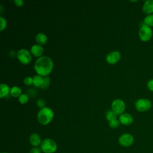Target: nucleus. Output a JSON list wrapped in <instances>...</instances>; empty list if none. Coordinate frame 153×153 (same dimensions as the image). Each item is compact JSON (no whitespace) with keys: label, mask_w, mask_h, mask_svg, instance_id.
I'll return each mask as SVG.
<instances>
[{"label":"nucleus","mask_w":153,"mask_h":153,"mask_svg":"<svg viewBox=\"0 0 153 153\" xmlns=\"http://www.w3.org/2000/svg\"><path fill=\"white\" fill-rule=\"evenodd\" d=\"M143 24L150 27H153V14L145 16L143 19Z\"/></svg>","instance_id":"17"},{"label":"nucleus","mask_w":153,"mask_h":153,"mask_svg":"<svg viewBox=\"0 0 153 153\" xmlns=\"http://www.w3.org/2000/svg\"><path fill=\"white\" fill-rule=\"evenodd\" d=\"M120 123L124 126H129L133 122V118L131 114L128 113H124L120 115L119 117Z\"/></svg>","instance_id":"10"},{"label":"nucleus","mask_w":153,"mask_h":153,"mask_svg":"<svg viewBox=\"0 0 153 153\" xmlns=\"http://www.w3.org/2000/svg\"><path fill=\"white\" fill-rule=\"evenodd\" d=\"M152 107V102L148 99L141 98L135 102V108L139 112H143L149 111Z\"/></svg>","instance_id":"5"},{"label":"nucleus","mask_w":153,"mask_h":153,"mask_svg":"<svg viewBox=\"0 0 153 153\" xmlns=\"http://www.w3.org/2000/svg\"><path fill=\"white\" fill-rule=\"evenodd\" d=\"M37 105L39 108H45L44 106L45 105V102L44 100H43V99H39V100H38V101H37Z\"/></svg>","instance_id":"26"},{"label":"nucleus","mask_w":153,"mask_h":153,"mask_svg":"<svg viewBox=\"0 0 153 153\" xmlns=\"http://www.w3.org/2000/svg\"><path fill=\"white\" fill-rule=\"evenodd\" d=\"M0 23H1V25H0V30L2 31L4 29H5V28L6 27V26H7L6 20L5 19V18H4L2 16L0 17Z\"/></svg>","instance_id":"23"},{"label":"nucleus","mask_w":153,"mask_h":153,"mask_svg":"<svg viewBox=\"0 0 153 153\" xmlns=\"http://www.w3.org/2000/svg\"><path fill=\"white\" fill-rule=\"evenodd\" d=\"M120 121H118L117 119H115L114 120L109 121V126L112 128H116L118 127V126H120Z\"/></svg>","instance_id":"21"},{"label":"nucleus","mask_w":153,"mask_h":153,"mask_svg":"<svg viewBox=\"0 0 153 153\" xmlns=\"http://www.w3.org/2000/svg\"><path fill=\"white\" fill-rule=\"evenodd\" d=\"M143 12L146 15L153 14V0H147L143 3L142 7Z\"/></svg>","instance_id":"11"},{"label":"nucleus","mask_w":153,"mask_h":153,"mask_svg":"<svg viewBox=\"0 0 153 153\" xmlns=\"http://www.w3.org/2000/svg\"><path fill=\"white\" fill-rule=\"evenodd\" d=\"M118 142L123 147H129L133 145L134 137L131 134L124 133L119 137Z\"/></svg>","instance_id":"6"},{"label":"nucleus","mask_w":153,"mask_h":153,"mask_svg":"<svg viewBox=\"0 0 153 153\" xmlns=\"http://www.w3.org/2000/svg\"><path fill=\"white\" fill-rule=\"evenodd\" d=\"M10 92L9 86L5 84H1L0 85V97L2 98L7 96Z\"/></svg>","instance_id":"14"},{"label":"nucleus","mask_w":153,"mask_h":153,"mask_svg":"<svg viewBox=\"0 0 153 153\" xmlns=\"http://www.w3.org/2000/svg\"><path fill=\"white\" fill-rule=\"evenodd\" d=\"M153 32L151 27L145 25H142L139 30V37L140 39L143 42H148L152 37Z\"/></svg>","instance_id":"4"},{"label":"nucleus","mask_w":153,"mask_h":153,"mask_svg":"<svg viewBox=\"0 0 153 153\" xmlns=\"http://www.w3.org/2000/svg\"><path fill=\"white\" fill-rule=\"evenodd\" d=\"M53 63L52 60L47 56H41L35 62L34 68L36 73L41 76H47L52 71Z\"/></svg>","instance_id":"1"},{"label":"nucleus","mask_w":153,"mask_h":153,"mask_svg":"<svg viewBox=\"0 0 153 153\" xmlns=\"http://www.w3.org/2000/svg\"><path fill=\"white\" fill-rule=\"evenodd\" d=\"M25 85H31L32 83H33V78H31V77H26L25 78L24 81H23Z\"/></svg>","instance_id":"25"},{"label":"nucleus","mask_w":153,"mask_h":153,"mask_svg":"<svg viewBox=\"0 0 153 153\" xmlns=\"http://www.w3.org/2000/svg\"><path fill=\"white\" fill-rule=\"evenodd\" d=\"M14 2L17 7H21L23 4V1L22 0H15L14 1Z\"/></svg>","instance_id":"28"},{"label":"nucleus","mask_w":153,"mask_h":153,"mask_svg":"<svg viewBox=\"0 0 153 153\" xmlns=\"http://www.w3.org/2000/svg\"><path fill=\"white\" fill-rule=\"evenodd\" d=\"M54 112L53 110L49 108L45 107L39 111L37 115L38 122L42 125L49 124L53 120Z\"/></svg>","instance_id":"2"},{"label":"nucleus","mask_w":153,"mask_h":153,"mask_svg":"<svg viewBox=\"0 0 153 153\" xmlns=\"http://www.w3.org/2000/svg\"><path fill=\"white\" fill-rule=\"evenodd\" d=\"M121 58V54L118 51H114L109 53L106 57L107 62L109 64H114L120 60Z\"/></svg>","instance_id":"9"},{"label":"nucleus","mask_w":153,"mask_h":153,"mask_svg":"<svg viewBox=\"0 0 153 153\" xmlns=\"http://www.w3.org/2000/svg\"><path fill=\"white\" fill-rule=\"evenodd\" d=\"M35 39H36V42L40 44H45L47 40V36L43 33H38L36 35Z\"/></svg>","instance_id":"15"},{"label":"nucleus","mask_w":153,"mask_h":153,"mask_svg":"<svg viewBox=\"0 0 153 153\" xmlns=\"http://www.w3.org/2000/svg\"><path fill=\"white\" fill-rule=\"evenodd\" d=\"M30 51L32 53V54L36 57H41V56L44 50L43 48L39 45H33L32 46L31 48H30Z\"/></svg>","instance_id":"13"},{"label":"nucleus","mask_w":153,"mask_h":153,"mask_svg":"<svg viewBox=\"0 0 153 153\" xmlns=\"http://www.w3.org/2000/svg\"><path fill=\"white\" fill-rule=\"evenodd\" d=\"M112 111L116 114H122L126 109L124 102L121 99H115L112 103Z\"/></svg>","instance_id":"8"},{"label":"nucleus","mask_w":153,"mask_h":153,"mask_svg":"<svg viewBox=\"0 0 153 153\" xmlns=\"http://www.w3.org/2000/svg\"><path fill=\"white\" fill-rule=\"evenodd\" d=\"M40 148L44 153H54L57 151V145L53 139L47 138L42 141Z\"/></svg>","instance_id":"3"},{"label":"nucleus","mask_w":153,"mask_h":153,"mask_svg":"<svg viewBox=\"0 0 153 153\" xmlns=\"http://www.w3.org/2000/svg\"><path fill=\"white\" fill-rule=\"evenodd\" d=\"M50 78L48 77V76H45L43 79V82H42V85L40 88H42V89H46L48 87V86L50 85Z\"/></svg>","instance_id":"20"},{"label":"nucleus","mask_w":153,"mask_h":153,"mask_svg":"<svg viewBox=\"0 0 153 153\" xmlns=\"http://www.w3.org/2000/svg\"><path fill=\"white\" fill-rule=\"evenodd\" d=\"M1 153H8V152H1Z\"/></svg>","instance_id":"29"},{"label":"nucleus","mask_w":153,"mask_h":153,"mask_svg":"<svg viewBox=\"0 0 153 153\" xmlns=\"http://www.w3.org/2000/svg\"><path fill=\"white\" fill-rule=\"evenodd\" d=\"M21 89L19 87L14 86L10 88V94L13 97H19L21 95Z\"/></svg>","instance_id":"18"},{"label":"nucleus","mask_w":153,"mask_h":153,"mask_svg":"<svg viewBox=\"0 0 153 153\" xmlns=\"http://www.w3.org/2000/svg\"><path fill=\"white\" fill-rule=\"evenodd\" d=\"M28 99H29V97H28L27 95V94H21V95L19 97V101L21 103H22V104H25V103H26V102H27Z\"/></svg>","instance_id":"22"},{"label":"nucleus","mask_w":153,"mask_h":153,"mask_svg":"<svg viewBox=\"0 0 153 153\" xmlns=\"http://www.w3.org/2000/svg\"><path fill=\"white\" fill-rule=\"evenodd\" d=\"M43 79H44V78H42L39 75L34 76L33 78V85L36 87H41L42 84V82H43Z\"/></svg>","instance_id":"16"},{"label":"nucleus","mask_w":153,"mask_h":153,"mask_svg":"<svg viewBox=\"0 0 153 153\" xmlns=\"http://www.w3.org/2000/svg\"><path fill=\"white\" fill-rule=\"evenodd\" d=\"M117 115L113 111H108L106 115V118L107 120L111 121L115 119H117Z\"/></svg>","instance_id":"19"},{"label":"nucleus","mask_w":153,"mask_h":153,"mask_svg":"<svg viewBox=\"0 0 153 153\" xmlns=\"http://www.w3.org/2000/svg\"><path fill=\"white\" fill-rule=\"evenodd\" d=\"M17 59L23 64L26 65L30 63L32 57L29 52L25 49H21L17 52Z\"/></svg>","instance_id":"7"},{"label":"nucleus","mask_w":153,"mask_h":153,"mask_svg":"<svg viewBox=\"0 0 153 153\" xmlns=\"http://www.w3.org/2000/svg\"><path fill=\"white\" fill-rule=\"evenodd\" d=\"M29 142L32 146L33 147H38L39 145H41L42 142L40 136L37 133H32L29 137Z\"/></svg>","instance_id":"12"},{"label":"nucleus","mask_w":153,"mask_h":153,"mask_svg":"<svg viewBox=\"0 0 153 153\" xmlns=\"http://www.w3.org/2000/svg\"><path fill=\"white\" fill-rule=\"evenodd\" d=\"M146 86L148 89L153 92V78L152 79H150L148 81L147 84H146Z\"/></svg>","instance_id":"24"},{"label":"nucleus","mask_w":153,"mask_h":153,"mask_svg":"<svg viewBox=\"0 0 153 153\" xmlns=\"http://www.w3.org/2000/svg\"><path fill=\"white\" fill-rule=\"evenodd\" d=\"M41 148H38V147H33L30 151L29 153H41Z\"/></svg>","instance_id":"27"}]
</instances>
